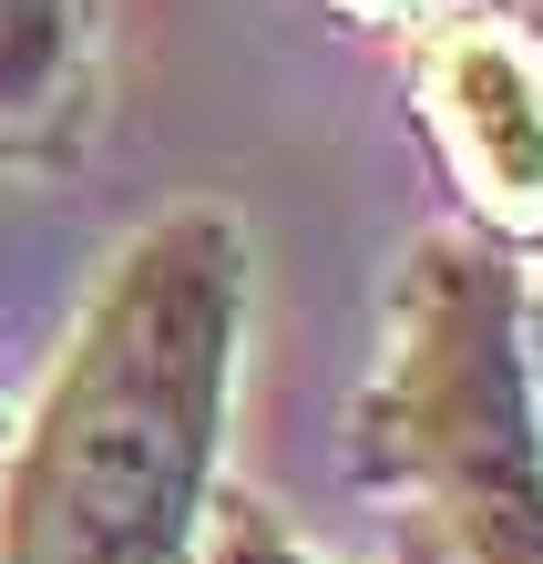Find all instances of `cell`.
<instances>
[{"label": "cell", "mask_w": 543, "mask_h": 564, "mask_svg": "<svg viewBox=\"0 0 543 564\" xmlns=\"http://www.w3.org/2000/svg\"><path fill=\"white\" fill-rule=\"evenodd\" d=\"M216 564H308V554H297V544H278V534H267V523H236Z\"/></svg>", "instance_id": "5"}, {"label": "cell", "mask_w": 543, "mask_h": 564, "mask_svg": "<svg viewBox=\"0 0 543 564\" xmlns=\"http://www.w3.org/2000/svg\"><path fill=\"white\" fill-rule=\"evenodd\" d=\"M400 411H411L421 473L461 503L482 564H543V462L523 421V370L502 359V308L482 339V288L461 268L421 278L411 349H400Z\"/></svg>", "instance_id": "2"}, {"label": "cell", "mask_w": 543, "mask_h": 564, "mask_svg": "<svg viewBox=\"0 0 543 564\" xmlns=\"http://www.w3.org/2000/svg\"><path fill=\"white\" fill-rule=\"evenodd\" d=\"M236 237L175 216L123 257L62 390L21 452L11 564H175L216 452V390L236 339Z\"/></svg>", "instance_id": "1"}, {"label": "cell", "mask_w": 543, "mask_h": 564, "mask_svg": "<svg viewBox=\"0 0 543 564\" xmlns=\"http://www.w3.org/2000/svg\"><path fill=\"white\" fill-rule=\"evenodd\" d=\"M73 0H0V113H31L73 73Z\"/></svg>", "instance_id": "4"}, {"label": "cell", "mask_w": 543, "mask_h": 564, "mask_svg": "<svg viewBox=\"0 0 543 564\" xmlns=\"http://www.w3.org/2000/svg\"><path fill=\"white\" fill-rule=\"evenodd\" d=\"M431 104L502 216H543V62L513 31H452L431 52Z\"/></svg>", "instance_id": "3"}, {"label": "cell", "mask_w": 543, "mask_h": 564, "mask_svg": "<svg viewBox=\"0 0 543 564\" xmlns=\"http://www.w3.org/2000/svg\"><path fill=\"white\" fill-rule=\"evenodd\" d=\"M359 11H400V0H359Z\"/></svg>", "instance_id": "7"}, {"label": "cell", "mask_w": 543, "mask_h": 564, "mask_svg": "<svg viewBox=\"0 0 543 564\" xmlns=\"http://www.w3.org/2000/svg\"><path fill=\"white\" fill-rule=\"evenodd\" d=\"M523 421H533V462H543V288H533V349H523Z\"/></svg>", "instance_id": "6"}]
</instances>
